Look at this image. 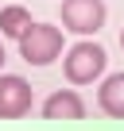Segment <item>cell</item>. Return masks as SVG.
<instances>
[{
	"instance_id": "7",
	"label": "cell",
	"mask_w": 124,
	"mask_h": 131,
	"mask_svg": "<svg viewBox=\"0 0 124 131\" xmlns=\"http://www.w3.org/2000/svg\"><path fill=\"white\" fill-rule=\"evenodd\" d=\"M27 27H31V12H27V8H20V4H8V8H0V35H8V39H20Z\"/></svg>"
},
{
	"instance_id": "1",
	"label": "cell",
	"mask_w": 124,
	"mask_h": 131,
	"mask_svg": "<svg viewBox=\"0 0 124 131\" xmlns=\"http://www.w3.org/2000/svg\"><path fill=\"white\" fill-rule=\"evenodd\" d=\"M20 54H23L27 66H50L62 54V31L50 27V23H31L20 35Z\"/></svg>"
},
{
	"instance_id": "8",
	"label": "cell",
	"mask_w": 124,
	"mask_h": 131,
	"mask_svg": "<svg viewBox=\"0 0 124 131\" xmlns=\"http://www.w3.org/2000/svg\"><path fill=\"white\" fill-rule=\"evenodd\" d=\"M0 66H4V42H0Z\"/></svg>"
},
{
	"instance_id": "6",
	"label": "cell",
	"mask_w": 124,
	"mask_h": 131,
	"mask_svg": "<svg viewBox=\"0 0 124 131\" xmlns=\"http://www.w3.org/2000/svg\"><path fill=\"white\" fill-rule=\"evenodd\" d=\"M97 104H101V112H105V116L124 119V73L105 77V85L97 89Z\"/></svg>"
},
{
	"instance_id": "2",
	"label": "cell",
	"mask_w": 124,
	"mask_h": 131,
	"mask_svg": "<svg viewBox=\"0 0 124 131\" xmlns=\"http://www.w3.org/2000/svg\"><path fill=\"white\" fill-rule=\"evenodd\" d=\"M105 62H109V58H105V50H101L97 42H78V46H70L62 70H66V77H70L74 85H89L93 77H101Z\"/></svg>"
},
{
	"instance_id": "4",
	"label": "cell",
	"mask_w": 124,
	"mask_h": 131,
	"mask_svg": "<svg viewBox=\"0 0 124 131\" xmlns=\"http://www.w3.org/2000/svg\"><path fill=\"white\" fill-rule=\"evenodd\" d=\"M31 85L16 73H0V119H20L31 112Z\"/></svg>"
},
{
	"instance_id": "3",
	"label": "cell",
	"mask_w": 124,
	"mask_h": 131,
	"mask_svg": "<svg viewBox=\"0 0 124 131\" xmlns=\"http://www.w3.org/2000/svg\"><path fill=\"white\" fill-rule=\"evenodd\" d=\"M105 23V0H62V27L74 35H97Z\"/></svg>"
},
{
	"instance_id": "5",
	"label": "cell",
	"mask_w": 124,
	"mask_h": 131,
	"mask_svg": "<svg viewBox=\"0 0 124 131\" xmlns=\"http://www.w3.org/2000/svg\"><path fill=\"white\" fill-rule=\"evenodd\" d=\"M43 116H47V119H82V116H85V104H82V96H78L74 89H62V93L47 96Z\"/></svg>"
},
{
	"instance_id": "9",
	"label": "cell",
	"mask_w": 124,
	"mask_h": 131,
	"mask_svg": "<svg viewBox=\"0 0 124 131\" xmlns=\"http://www.w3.org/2000/svg\"><path fill=\"white\" fill-rule=\"evenodd\" d=\"M120 46H124V31H120Z\"/></svg>"
}]
</instances>
